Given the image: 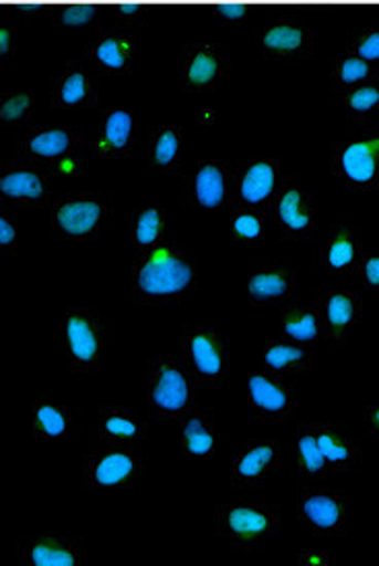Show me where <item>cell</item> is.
Here are the masks:
<instances>
[{"label": "cell", "mask_w": 379, "mask_h": 566, "mask_svg": "<svg viewBox=\"0 0 379 566\" xmlns=\"http://www.w3.org/2000/svg\"><path fill=\"white\" fill-rule=\"evenodd\" d=\"M376 81H378V66L352 52L334 62L333 87L338 93L361 87L367 83H376Z\"/></svg>", "instance_id": "obj_33"}, {"label": "cell", "mask_w": 379, "mask_h": 566, "mask_svg": "<svg viewBox=\"0 0 379 566\" xmlns=\"http://www.w3.org/2000/svg\"><path fill=\"white\" fill-rule=\"evenodd\" d=\"M149 417L157 422H182L197 408L198 389L182 355H167L149 365Z\"/></svg>", "instance_id": "obj_2"}, {"label": "cell", "mask_w": 379, "mask_h": 566, "mask_svg": "<svg viewBox=\"0 0 379 566\" xmlns=\"http://www.w3.org/2000/svg\"><path fill=\"white\" fill-rule=\"evenodd\" d=\"M340 104L349 112L350 118L371 119L379 114V83H367L361 87L340 93Z\"/></svg>", "instance_id": "obj_36"}, {"label": "cell", "mask_w": 379, "mask_h": 566, "mask_svg": "<svg viewBox=\"0 0 379 566\" xmlns=\"http://www.w3.org/2000/svg\"><path fill=\"white\" fill-rule=\"evenodd\" d=\"M182 355L198 389H219L231 375V343L217 324H183L180 328Z\"/></svg>", "instance_id": "obj_4"}, {"label": "cell", "mask_w": 379, "mask_h": 566, "mask_svg": "<svg viewBox=\"0 0 379 566\" xmlns=\"http://www.w3.org/2000/svg\"><path fill=\"white\" fill-rule=\"evenodd\" d=\"M328 556L326 554H299L297 563L302 565H328Z\"/></svg>", "instance_id": "obj_46"}, {"label": "cell", "mask_w": 379, "mask_h": 566, "mask_svg": "<svg viewBox=\"0 0 379 566\" xmlns=\"http://www.w3.org/2000/svg\"><path fill=\"white\" fill-rule=\"evenodd\" d=\"M64 329L69 371H97L106 343V319L102 312L90 305L69 307L64 317Z\"/></svg>", "instance_id": "obj_9"}, {"label": "cell", "mask_w": 379, "mask_h": 566, "mask_svg": "<svg viewBox=\"0 0 379 566\" xmlns=\"http://www.w3.org/2000/svg\"><path fill=\"white\" fill-rule=\"evenodd\" d=\"M133 298L145 310L180 307L198 289V262L178 241L133 254Z\"/></svg>", "instance_id": "obj_1"}, {"label": "cell", "mask_w": 379, "mask_h": 566, "mask_svg": "<svg viewBox=\"0 0 379 566\" xmlns=\"http://www.w3.org/2000/svg\"><path fill=\"white\" fill-rule=\"evenodd\" d=\"M264 56L271 60H305L312 56L314 38L305 25L293 21H276L260 33Z\"/></svg>", "instance_id": "obj_25"}, {"label": "cell", "mask_w": 379, "mask_h": 566, "mask_svg": "<svg viewBox=\"0 0 379 566\" xmlns=\"http://www.w3.org/2000/svg\"><path fill=\"white\" fill-rule=\"evenodd\" d=\"M266 212L271 214L281 238L285 241H304L314 235V198L291 176H285L278 195Z\"/></svg>", "instance_id": "obj_16"}, {"label": "cell", "mask_w": 379, "mask_h": 566, "mask_svg": "<svg viewBox=\"0 0 379 566\" xmlns=\"http://www.w3.org/2000/svg\"><path fill=\"white\" fill-rule=\"evenodd\" d=\"M182 451L186 455L209 458L214 453V417L211 408H194L182 420Z\"/></svg>", "instance_id": "obj_32"}, {"label": "cell", "mask_w": 379, "mask_h": 566, "mask_svg": "<svg viewBox=\"0 0 379 566\" xmlns=\"http://www.w3.org/2000/svg\"><path fill=\"white\" fill-rule=\"evenodd\" d=\"M235 164L225 159H200L183 178L186 207L197 210H225L233 198Z\"/></svg>", "instance_id": "obj_13"}, {"label": "cell", "mask_w": 379, "mask_h": 566, "mask_svg": "<svg viewBox=\"0 0 379 566\" xmlns=\"http://www.w3.org/2000/svg\"><path fill=\"white\" fill-rule=\"evenodd\" d=\"M133 133L135 119L126 107L104 109L97 138L93 145V155L104 159H128L133 155Z\"/></svg>", "instance_id": "obj_24"}, {"label": "cell", "mask_w": 379, "mask_h": 566, "mask_svg": "<svg viewBox=\"0 0 379 566\" xmlns=\"http://www.w3.org/2000/svg\"><path fill=\"white\" fill-rule=\"evenodd\" d=\"M297 517L318 537H343L347 534V496L343 489L322 486L314 480H302L295 491Z\"/></svg>", "instance_id": "obj_7"}, {"label": "cell", "mask_w": 379, "mask_h": 566, "mask_svg": "<svg viewBox=\"0 0 379 566\" xmlns=\"http://www.w3.org/2000/svg\"><path fill=\"white\" fill-rule=\"evenodd\" d=\"M48 209L50 238L64 243L95 241L114 217V205L97 192H59Z\"/></svg>", "instance_id": "obj_3"}, {"label": "cell", "mask_w": 379, "mask_h": 566, "mask_svg": "<svg viewBox=\"0 0 379 566\" xmlns=\"http://www.w3.org/2000/svg\"><path fill=\"white\" fill-rule=\"evenodd\" d=\"M355 274L361 279L365 291H379V255H365Z\"/></svg>", "instance_id": "obj_42"}, {"label": "cell", "mask_w": 379, "mask_h": 566, "mask_svg": "<svg viewBox=\"0 0 379 566\" xmlns=\"http://www.w3.org/2000/svg\"><path fill=\"white\" fill-rule=\"evenodd\" d=\"M231 71V60L223 45L200 42L182 50V90L186 93H209Z\"/></svg>", "instance_id": "obj_18"}, {"label": "cell", "mask_w": 379, "mask_h": 566, "mask_svg": "<svg viewBox=\"0 0 379 566\" xmlns=\"http://www.w3.org/2000/svg\"><path fill=\"white\" fill-rule=\"evenodd\" d=\"M285 174L281 164L271 157H256L242 161L233 169V209L266 212L283 186Z\"/></svg>", "instance_id": "obj_11"}, {"label": "cell", "mask_w": 379, "mask_h": 566, "mask_svg": "<svg viewBox=\"0 0 379 566\" xmlns=\"http://www.w3.org/2000/svg\"><path fill=\"white\" fill-rule=\"evenodd\" d=\"M350 52L369 60V62H379V28H365L357 31V35L352 38Z\"/></svg>", "instance_id": "obj_40"}, {"label": "cell", "mask_w": 379, "mask_h": 566, "mask_svg": "<svg viewBox=\"0 0 379 566\" xmlns=\"http://www.w3.org/2000/svg\"><path fill=\"white\" fill-rule=\"evenodd\" d=\"M295 446H297L299 474L304 480H322V478L333 474L330 465H328L322 449H319L318 439H316L314 431L309 429V424L299 427Z\"/></svg>", "instance_id": "obj_35"}, {"label": "cell", "mask_w": 379, "mask_h": 566, "mask_svg": "<svg viewBox=\"0 0 379 566\" xmlns=\"http://www.w3.org/2000/svg\"><path fill=\"white\" fill-rule=\"evenodd\" d=\"M281 532V507L273 503L242 505L225 503L214 509V536L235 551L254 552Z\"/></svg>", "instance_id": "obj_5"}, {"label": "cell", "mask_w": 379, "mask_h": 566, "mask_svg": "<svg viewBox=\"0 0 379 566\" xmlns=\"http://www.w3.org/2000/svg\"><path fill=\"white\" fill-rule=\"evenodd\" d=\"M149 165L155 174L176 176L182 171V128L157 124L149 133Z\"/></svg>", "instance_id": "obj_29"}, {"label": "cell", "mask_w": 379, "mask_h": 566, "mask_svg": "<svg viewBox=\"0 0 379 566\" xmlns=\"http://www.w3.org/2000/svg\"><path fill=\"white\" fill-rule=\"evenodd\" d=\"M137 44L126 28H107L87 45V59L106 76H128L135 69Z\"/></svg>", "instance_id": "obj_20"}, {"label": "cell", "mask_w": 379, "mask_h": 566, "mask_svg": "<svg viewBox=\"0 0 379 566\" xmlns=\"http://www.w3.org/2000/svg\"><path fill=\"white\" fill-rule=\"evenodd\" d=\"M97 13L90 4H66L59 7L56 13L52 15L54 25L64 28V30H81V28H90L97 21Z\"/></svg>", "instance_id": "obj_39"}, {"label": "cell", "mask_w": 379, "mask_h": 566, "mask_svg": "<svg viewBox=\"0 0 379 566\" xmlns=\"http://www.w3.org/2000/svg\"><path fill=\"white\" fill-rule=\"evenodd\" d=\"M231 235L238 241L259 243L264 239V212L252 209H233Z\"/></svg>", "instance_id": "obj_38"}, {"label": "cell", "mask_w": 379, "mask_h": 566, "mask_svg": "<svg viewBox=\"0 0 379 566\" xmlns=\"http://www.w3.org/2000/svg\"><path fill=\"white\" fill-rule=\"evenodd\" d=\"M364 258V241L350 224H333L326 243L318 250L319 270L334 276L355 274Z\"/></svg>", "instance_id": "obj_22"}, {"label": "cell", "mask_w": 379, "mask_h": 566, "mask_svg": "<svg viewBox=\"0 0 379 566\" xmlns=\"http://www.w3.org/2000/svg\"><path fill=\"white\" fill-rule=\"evenodd\" d=\"M99 91L92 73L83 62H66L50 87L52 109H92L97 105Z\"/></svg>", "instance_id": "obj_21"}, {"label": "cell", "mask_w": 379, "mask_h": 566, "mask_svg": "<svg viewBox=\"0 0 379 566\" xmlns=\"http://www.w3.org/2000/svg\"><path fill=\"white\" fill-rule=\"evenodd\" d=\"M248 417L256 422H291L297 417V396L287 377L276 373H248Z\"/></svg>", "instance_id": "obj_12"}, {"label": "cell", "mask_w": 379, "mask_h": 566, "mask_svg": "<svg viewBox=\"0 0 379 566\" xmlns=\"http://www.w3.org/2000/svg\"><path fill=\"white\" fill-rule=\"evenodd\" d=\"M17 558L25 566H78L83 563V542L78 537H23Z\"/></svg>", "instance_id": "obj_23"}, {"label": "cell", "mask_w": 379, "mask_h": 566, "mask_svg": "<svg viewBox=\"0 0 379 566\" xmlns=\"http://www.w3.org/2000/svg\"><path fill=\"white\" fill-rule=\"evenodd\" d=\"M309 429L316 434L319 449L333 472H349L361 463L364 443L357 437H350L349 432L328 422L309 424Z\"/></svg>", "instance_id": "obj_28"}, {"label": "cell", "mask_w": 379, "mask_h": 566, "mask_svg": "<svg viewBox=\"0 0 379 566\" xmlns=\"http://www.w3.org/2000/svg\"><path fill=\"white\" fill-rule=\"evenodd\" d=\"M31 427L40 441H62L73 431V417L62 403L40 400L31 408Z\"/></svg>", "instance_id": "obj_31"}, {"label": "cell", "mask_w": 379, "mask_h": 566, "mask_svg": "<svg viewBox=\"0 0 379 566\" xmlns=\"http://www.w3.org/2000/svg\"><path fill=\"white\" fill-rule=\"evenodd\" d=\"M46 169L13 159L0 169V198L4 207L42 209L54 198Z\"/></svg>", "instance_id": "obj_15"}, {"label": "cell", "mask_w": 379, "mask_h": 566, "mask_svg": "<svg viewBox=\"0 0 379 566\" xmlns=\"http://www.w3.org/2000/svg\"><path fill=\"white\" fill-rule=\"evenodd\" d=\"M83 133L75 126H35L21 138L17 159L38 165L48 174H59L69 159L83 157Z\"/></svg>", "instance_id": "obj_10"}, {"label": "cell", "mask_w": 379, "mask_h": 566, "mask_svg": "<svg viewBox=\"0 0 379 566\" xmlns=\"http://www.w3.org/2000/svg\"><path fill=\"white\" fill-rule=\"evenodd\" d=\"M278 326L285 338L297 343L314 344L324 340L318 312L314 305H302L295 301L283 303L278 312Z\"/></svg>", "instance_id": "obj_30"}, {"label": "cell", "mask_w": 379, "mask_h": 566, "mask_svg": "<svg viewBox=\"0 0 379 566\" xmlns=\"http://www.w3.org/2000/svg\"><path fill=\"white\" fill-rule=\"evenodd\" d=\"M333 174L350 192L379 188V126H365L361 135L333 143Z\"/></svg>", "instance_id": "obj_6"}, {"label": "cell", "mask_w": 379, "mask_h": 566, "mask_svg": "<svg viewBox=\"0 0 379 566\" xmlns=\"http://www.w3.org/2000/svg\"><path fill=\"white\" fill-rule=\"evenodd\" d=\"M314 307L318 312L324 343L340 348L352 326L364 315V293L361 291H318L314 297Z\"/></svg>", "instance_id": "obj_17"}, {"label": "cell", "mask_w": 379, "mask_h": 566, "mask_svg": "<svg viewBox=\"0 0 379 566\" xmlns=\"http://www.w3.org/2000/svg\"><path fill=\"white\" fill-rule=\"evenodd\" d=\"M217 19L225 25H240L248 19V15L240 4H221V7H217Z\"/></svg>", "instance_id": "obj_43"}, {"label": "cell", "mask_w": 379, "mask_h": 566, "mask_svg": "<svg viewBox=\"0 0 379 566\" xmlns=\"http://www.w3.org/2000/svg\"><path fill=\"white\" fill-rule=\"evenodd\" d=\"M149 472L147 455L130 448H106L83 458L81 480L93 491H126Z\"/></svg>", "instance_id": "obj_8"}, {"label": "cell", "mask_w": 379, "mask_h": 566, "mask_svg": "<svg viewBox=\"0 0 379 566\" xmlns=\"http://www.w3.org/2000/svg\"><path fill=\"white\" fill-rule=\"evenodd\" d=\"M264 369L276 373L281 377H293L314 371L316 355L312 350V344L297 343L291 338H271L264 343L262 350Z\"/></svg>", "instance_id": "obj_27"}, {"label": "cell", "mask_w": 379, "mask_h": 566, "mask_svg": "<svg viewBox=\"0 0 379 566\" xmlns=\"http://www.w3.org/2000/svg\"><path fill=\"white\" fill-rule=\"evenodd\" d=\"M17 56L15 33L13 28H0V60H13Z\"/></svg>", "instance_id": "obj_44"}, {"label": "cell", "mask_w": 379, "mask_h": 566, "mask_svg": "<svg viewBox=\"0 0 379 566\" xmlns=\"http://www.w3.org/2000/svg\"><path fill=\"white\" fill-rule=\"evenodd\" d=\"M147 431V422L128 406L112 403L97 415V434L106 448H133Z\"/></svg>", "instance_id": "obj_26"}, {"label": "cell", "mask_w": 379, "mask_h": 566, "mask_svg": "<svg viewBox=\"0 0 379 566\" xmlns=\"http://www.w3.org/2000/svg\"><path fill=\"white\" fill-rule=\"evenodd\" d=\"M0 255L2 258L17 255V217L13 210L7 207L0 210Z\"/></svg>", "instance_id": "obj_41"}, {"label": "cell", "mask_w": 379, "mask_h": 566, "mask_svg": "<svg viewBox=\"0 0 379 566\" xmlns=\"http://www.w3.org/2000/svg\"><path fill=\"white\" fill-rule=\"evenodd\" d=\"M166 241V212L159 207L138 209L133 217V254H143Z\"/></svg>", "instance_id": "obj_34"}, {"label": "cell", "mask_w": 379, "mask_h": 566, "mask_svg": "<svg viewBox=\"0 0 379 566\" xmlns=\"http://www.w3.org/2000/svg\"><path fill=\"white\" fill-rule=\"evenodd\" d=\"M297 270L281 258L254 260L245 274V295L252 307L283 305L297 293Z\"/></svg>", "instance_id": "obj_14"}, {"label": "cell", "mask_w": 379, "mask_h": 566, "mask_svg": "<svg viewBox=\"0 0 379 566\" xmlns=\"http://www.w3.org/2000/svg\"><path fill=\"white\" fill-rule=\"evenodd\" d=\"M281 468V441L274 437H262L250 441L231 460L229 480L240 489L264 486Z\"/></svg>", "instance_id": "obj_19"}, {"label": "cell", "mask_w": 379, "mask_h": 566, "mask_svg": "<svg viewBox=\"0 0 379 566\" xmlns=\"http://www.w3.org/2000/svg\"><path fill=\"white\" fill-rule=\"evenodd\" d=\"M33 116V95L28 91H11L0 97V122L9 128H17L30 122Z\"/></svg>", "instance_id": "obj_37"}, {"label": "cell", "mask_w": 379, "mask_h": 566, "mask_svg": "<svg viewBox=\"0 0 379 566\" xmlns=\"http://www.w3.org/2000/svg\"><path fill=\"white\" fill-rule=\"evenodd\" d=\"M365 424L369 437L378 443L379 449V403H371L365 408Z\"/></svg>", "instance_id": "obj_45"}]
</instances>
